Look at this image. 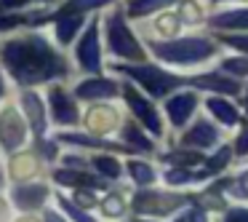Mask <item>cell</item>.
Wrapping results in <instances>:
<instances>
[{
    "label": "cell",
    "instance_id": "1",
    "mask_svg": "<svg viewBox=\"0 0 248 222\" xmlns=\"http://www.w3.org/2000/svg\"><path fill=\"white\" fill-rule=\"evenodd\" d=\"M3 62L22 83H40L46 78H54L64 72L62 59L38 38L14 40L3 49Z\"/></svg>",
    "mask_w": 248,
    "mask_h": 222
},
{
    "label": "cell",
    "instance_id": "2",
    "mask_svg": "<svg viewBox=\"0 0 248 222\" xmlns=\"http://www.w3.org/2000/svg\"><path fill=\"white\" fill-rule=\"evenodd\" d=\"M157 56L163 62H173V65H195V62H203L214 54V46L208 40L200 38H187V40H176V43H157L155 49Z\"/></svg>",
    "mask_w": 248,
    "mask_h": 222
},
{
    "label": "cell",
    "instance_id": "3",
    "mask_svg": "<svg viewBox=\"0 0 248 222\" xmlns=\"http://www.w3.org/2000/svg\"><path fill=\"white\" fill-rule=\"evenodd\" d=\"M107 33H109V49H112V54H115V56H123V59H134V62H139L141 56H144L141 46L136 43V38L131 35V30L125 27V22L118 17V14H115V17L109 19Z\"/></svg>",
    "mask_w": 248,
    "mask_h": 222
},
{
    "label": "cell",
    "instance_id": "4",
    "mask_svg": "<svg viewBox=\"0 0 248 222\" xmlns=\"http://www.w3.org/2000/svg\"><path fill=\"white\" fill-rule=\"evenodd\" d=\"M123 72L131 75L136 83H141L152 97H166L171 88H176L182 83L176 75H168V72L157 70V67H125Z\"/></svg>",
    "mask_w": 248,
    "mask_h": 222
},
{
    "label": "cell",
    "instance_id": "5",
    "mask_svg": "<svg viewBox=\"0 0 248 222\" xmlns=\"http://www.w3.org/2000/svg\"><path fill=\"white\" fill-rule=\"evenodd\" d=\"M123 94H125V102H128V104H131V110H134V113L139 115L141 123H144L147 129L152 131V134H160L163 126H160V120H157V113L152 110V104L147 102V99H141L131 86H125V88H123Z\"/></svg>",
    "mask_w": 248,
    "mask_h": 222
},
{
    "label": "cell",
    "instance_id": "6",
    "mask_svg": "<svg viewBox=\"0 0 248 222\" xmlns=\"http://www.w3.org/2000/svg\"><path fill=\"white\" fill-rule=\"evenodd\" d=\"M96 24H91V27L86 30V35H83L80 46H78V62H80L86 70H99V65H102V54H99V38H96Z\"/></svg>",
    "mask_w": 248,
    "mask_h": 222
},
{
    "label": "cell",
    "instance_id": "7",
    "mask_svg": "<svg viewBox=\"0 0 248 222\" xmlns=\"http://www.w3.org/2000/svg\"><path fill=\"white\" fill-rule=\"evenodd\" d=\"M0 139H3L6 150H14V147H19L24 142V126L14 110L0 115Z\"/></svg>",
    "mask_w": 248,
    "mask_h": 222
},
{
    "label": "cell",
    "instance_id": "8",
    "mask_svg": "<svg viewBox=\"0 0 248 222\" xmlns=\"http://www.w3.org/2000/svg\"><path fill=\"white\" fill-rule=\"evenodd\" d=\"M48 102H51V113H54V120L56 123H78V107L75 102H72L70 97H67L62 88H54V91L48 94Z\"/></svg>",
    "mask_w": 248,
    "mask_h": 222
},
{
    "label": "cell",
    "instance_id": "9",
    "mask_svg": "<svg viewBox=\"0 0 248 222\" xmlns=\"http://www.w3.org/2000/svg\"><path fill=\"white\" fill-rule=\"evenodd\" d=\"M195 104H198V97H195V94H179V97L168 99L166 110H168V118H171V123L182 126L184 120L192 115Z\"/></svg>",
    "mask_w": 248,
    "mask_h": 222
},
{
    "label": "cell",
    "instance_id": "10",
    "mask_svg": "<svg viewBox=\"0 0 248 222\" xmlns=\"http://www.w3.org/2000/svg\"><path fill=\"white\" fill-rule=\"evenodd\" d=\"M115 94H118V86L112 81H104V78H93V81H86L78 86V97H83V99L115 97Z\"/></svg>",
    "mask_w": 248,
    "mask_h": 222
},
{
    "label": "cell",
    "instance_id": "11",
    "mask_svg": "<svg viewBox=\"0 0 248 222\" xmlns=\"http://www.w3.org/2000/svg\"><path fill=\"white\" fill-rule=\"evenodd\" d=\"M179 204L173 195H136V209L139 211H171Z\"/></svg>",
    "mask_w": 248,
    "mask_h": 222
},
{
    "label": "cell",
    "instance_id": "12",
    "mask_svg": "<svg viewBox=\"0 0 248 222\" xmlns=\"http://www.w3.org/2000/svg\"><path fill=\"white\" fill-rule=\"evenodd\" d=\"M195 86H200V88H211V91H230V94H235L237 91V83L235 81H230L227 75H219V72H208V75H198L195 78Z\"/></svg>",
    "mask_w": 248,
    "mask_h": 222
},
{
    "label": "cell",
    "instance_id": "13",
    "mask_svg": "<svg viewBox=\"0 0 248 222\" xmlns=\"http://www.w3.org/2000/svg\"><path fill=\"white\" fill-rule=\"evenodd\" d=\"M216 142V129L208 123H198L192 131L184 134V145L189 147H211Z\"/></svg>",
    "mask_w": 248,
    "mask_h": 222
},
{
    "label": "cell",
    "instance_id": "14",
    "mask_svg": "<svg viewBox=\"0 0 248 222\" xmlns=\"http://www.w3.org/2000/svg\"><path fill=\"white\" fill-rule=\"evenodd\" d=\"M216 27H230V30H248V8H237V11H227L214 17Z\"/></svg>",
    "mask_w": 248,
    "mask_h": 222
},
{
    "label": "cell",
    "instance_id": "15",
    "mask_svg": "<svg viewBox=\"0 0 248 222\" xmlns=\"http://www.w3.org/2000/svg\"><path fill=\"white\" fill-rule=\"evenodd\" d=\"M24 110H27V115H30V123H32L35 134H43V129H46L43 104L38 102V97H35V94H24Z\"/></svg>",
    "mask_w": 248,
    "mask_h": 222
},
{
    "label": "cell",
    "instance_id": "16",
    "mask_svg": "<svg viewBox=\"0 0 248 222\" xmlns=\"http://www.w3.org/2000/svg\"><path fill=\"white\" fill-rule=\"evenodd\" d=\"M16 204L22 206V209H32V206H40V201L46 198V188H35V185H27V188H19L16 193Z\"/></svg>",
    "mask_w": 248,
    "mask_h": 222
},
{
    "label": "cell",
    "instance_id": "17",
    "mask_svg": "<svg viewBox=\"0 0 248 222\" xmlns=\"http://www.w3.org/2000/svg\"><path fill=\"white\" fill-rule=\"evenodd\" d=\"M56 182L62 185H88V188H104L102 179L91 177V174H83V171H56Z\"/></svg>",
    "mask_w": 248,
    "mask_h": 222
},
{
    "label": "cell",
    "instance_id": "18",
    "mask_svg": "<svg viewBox=\"0 0 248 222\" xmlns=\"http://www.w3.org/2000/svg\"><path fill=\"white\" fill-rule=\"evenodd\" d=\"M208 110L221 120V123H227V126H235V123H237V110L232 107L230 102H224V99H211V102H208Z\"/></svg>",
    "mask_w": 248,
    "mask_h": 222
},
{
    "label": "cell",
    "instance_id": "19",
    "mask_svg": "<svg viewBox=\"0 0 248 222\" xmlns=\"http://www.w3.org/2000/svg\"><path fill=\"white\" fill-rule=\"evenodd\" d=\"M168 3H173V0H131L128 14L131 17H147V14H152V11H160Z\"/></svg>",
    "mask_w": 248,
    "mask_h": 222
},
{
    "label": "cell",
    "instance_id": "20",
    "mask_svg": "<svg viewBox=\"0 0 248 222\" xmlns=\"http://www.w3.org/2000/svg\"><path fill=\"white\" fill-rule=\"evenodd\" d=\"M78 27H80V17H70V19H59V24H56V35H59L62 43H70L72 35L78 33Z\"/></svg>",
    "mask_w": 248,
    "mask_h": 222
},
{
    "label": "cell",
    "instance_id": "21",
    "mask_svg": "<svg viewBox=\"0 0 248 222\" xmlns=\"http://www.w3.org/2000/svg\"><path fill=\"white\" fill-rule=\"evenodd\" d=\"M109 0H70L62 14H80V11H91V8H99V6H107Z\"/></svg>",
    "mask_w": 248,
    "mask_h": 222
},
{
    "label": "cell",
    "instance_id": "22",
    "mask_svg": "<svg viewBox=\"0 0 248 222\" xmlns=\"http://www.w3.org/2000/svg\"><path fill=\"white\" fill-rule=\"evenodd\" d=\"M93 166L99 169L102 174H107V177H120V163L115 161V158H109V155H96L93 158Z\"/></svg>",
    "mask_w": 248,
    "mask_h": 222
},
{
    "label": "cell",
    "instance_id": "23",
    "mask_svg": "<svg viewBox=\"0 0 248 222\" xmlns=\"http://www.w3.org/2000/svg\"><path fill=\"white\" fill-rule=\"evenodd\" d=\"M131 174H134V179H136L139 185H150L152 179H155L152 169L147 166V163H139V161H134V163H131Z\"/></svg>",
    "mask_w": 248,
    "mask_h": 222
},
{
    "label": "cell",
    "instance_id": "24",
    "mask_svg": "<svg viewBox=\"0 0 248 222\" xmlns=\"http://www.w3.org/2000/svg\"><path fill=\"white\" fill-rule=\"evenodd\" d=\"M123 137L131 142V145L141 147V150H152V142H150V139H144V137H141L139 131H136V126H134V123L125 126V129H123Z\"/></svg>",
    "mask_w": 248,
    "mask_h": 222
},
{
    "label": "cell",
    "instance_id": "25",
    "mask_svg": "<svg viewBox=\"0 0 248 222\" xmlns=\"http://www.w3.org/2000/svg\"><path fill=\"white\" fill-rule=\"evenodd\" d=\"M224 72H230V75H248V59H227Z\"/></svg>",
    "mask_w": 248,
    "mask_h": 222
},
{
    "label": "cell",
    "instance_id": "26",
    "mask_svg": "<svg viewBox=\"0 0 248 222\" xmlns=\"http://www.w3.org/2000/svg\"><path fill=\"white\" fill-rule=\"evenodd\" d=\"M102 209H104V214H107V217H120V214H123V201L115 198V195H112V198L104 201Z\"/></svg>",
    "mask_w": 248,
    "mask_h": 222
},
{
    "label": "cell",
    "instance_id": "27",
    "mask_svg": "<svg viewBox=\"0 0 248 222\" xmlns=\"http://www.w3.org/2000/svg\"><path fill=\"white\" fill-rule=\"evenodd\" d=\"M227 163H230V150H227V147H221V150H219V153H216V155L208 161V169H211V171H216V169L227 166Z\"/></svg>",
    "mask_w": 248,
    "mask_h": 222
},
{
    "label": "cell",
    "instance_id": "28",
    "mask_svg": "<svg viewBox=\"0 0 248 222\" xmlns=\"http://www.w3.org/2000/svg\"><path fill=\"white\" fill-rule=\"evenodd\" d=\"M59 204L64 206L67 211H70V217H72V220H78V222H93V220H91V217H88V214H83V211H78L75 206L70 204V201H59Z\"/></svg>",
    "mask_w": 248,
    "mask_h": 222
},
{
    "label": "cell",
    "instance_id": "29",
    "mask_svg": "<svg viewBox=\"0 0 248 222\" xmlns=\"http://www.w3.org/2000/svg\"><path fill=\"white\" fill-rule=\"evenodd\" d=\"M195 179V174H189V171H171L168 174V182H173V185H184V182H192Z\"/></svg>",
    "mask_w": 248,
    "mask_h": 222
},
{
    "label": "cell",
    "instance_id": "30",
    "mask_svg": "<svg viewBox=\"0 0 248 222\" xmlns=\"http://www.w3.org/2000/svg\"><path fill=\"white\" fill-rule=\"evenodd\" d=\"M224 222H248V211L246 209H232V211H227Z\"/></svg>",
    "mask_w": 248,
    "mask_h": 222
},
{
    "label": "cell",
    "instance_id": "31",
    "mask_svg": "<svg viewBox=\"0 0 248 222\" xmlns=\"http://www.w3.org/2000/svg\"><path fill=\"white\" fill-rule=\"evenodd\" d=\"M237 153H240V155H248V129L237 137Z\"/></svg>",
    "mask_w": 248,
    "mask_h": 222
},
{
    "label": "cell",
    "instance_id": "32",
    "mask_svg": "<svg viewBox=\"0 0 248 222\" xmlns=\"http://www.w3.org/2000/svg\"><path fill=\"white\" fill-rule=\"evenodd\" d=\"M24 3H30V0H0V11H8V8H19V6H24Z\"/></svg>",
    "mask_w": 248,
    "mask_h": 222
},
{
    "label": "cell",
    "instance_id": "33",
    "mask_svg": "<svg viewBox=\"0 0 248 222\" xmlns=\"http://www.w3.org/2000/svg\"><path fill=\"white\" fill-rule=\"evenodd\" d=\"M227 43L240 49V51H248V38H227Z\"/></svg>",
    "mask_w": 248,
    "mask_h": 222
},
{
    "label": "cell",
    "instance_id": "34",
    "mask_svg": "<svg viewBox=\"0 0 248 222\" xmlns=\"http://www.w3.org/2000/svg\"><path fill=\"white\" fill-rule=\"evenodd\" d=\"M75 198L80 201L83 206H93V198H91V195H88V193H83V190H78V193H75Z\"/></svg>",
    "mask_w": 248,
    "mask_h": 222
},
{
    "label": "cell",
    "instance_id": "35",
    "mask_svg": "<svg viewBox=\"0 0 248 222\" xmlns=\"http://www.w3.org/2000/svg\"><path fill=\"white\" fill-rule=\"evenodd\" d=\"M189 222H208V217H205V211L195 209L192 214H189Z\"/></svg>",
    "mask_w": 248,
    "mask_h": 222
},
{
    "label": "cell",
    "instance_id": "36",
    "mask_svg": "<svg viewBox=\"0 0 248 222\" xmlns=\"http://www.w3.org/2000/svg\"><path fill=\"white\" fill-rule=\"evenodd\" d=\"M16 24H19V19L16 17H14V19H0V30H11V27H16Z\"/></svg>",
    "mask_w": 248,
    "mask_h": 222
},
{
    "label": "cell",
    "instance_id": "37",
    "mask_svg": "<svg viewBox=\"0 0 248 222\" xmlns=\"http://www.w3.org/2000/svg\"><path fill=\"white\" fill-rule=\"evenodd\" d=\"M46 222H64V220H62V217H56L54 211H48V217H46Z\"/></svg>",
    "mask_w": 248,
    "mask_h": 222
},
{
    "label": "cell",
    "instance_id": "38",
    "mask_svg": "<svg viewBox=\"0 0 248 222\" xmlns=\"http://www.w3.org/2000/svg\"><path fill=\"white\" fill-rule=\"evenodd\" d=\"M240 182H243V190H246V193H248V171H246V174H243V177H240Z\"/></svg>",
    "mask_w": 248,
    "mask_h": 222
},
{
    "label": "cell",
    "instance_id": "39",
    "mask_svg": "<svg viewBox=\"0 0 248 222\" xmlns=\"http://www.w3.org/2000/svg\"><path fill=\"white\" fill-rule=\"evenodd\" d=\"M0 94H3V81H0Z\"/></svg>",
    "mask_w": 248,
    "mask_h": 222
},
{
    "label": "cell",
    "instance_id": "40",
    "mask_svg": "<svg viewBox=\"0 0 248 222\" xmlns=\"http://www.w3.org/2000/svg\"><path fill=\"white\" fill-rule=\"evenodd\" d=\"M176 222H184V220H176Z\"/></svg>",
    "mask_w": 248,
    "mask_h": 222
},
{
    "label": "cell",
    "instance_id": "41",
    "mask_svg": "<svg viewBox=\"0 0 248 222\" xmlns=\"http://www.w3.org/2000/svg\"><path fill=\"white\" fill-rule=\"evenodd\" d=\"M246 104H248V99H246Z\"/></svg>",
    "mask_w": 248,
    "mask_h": 222
}]
</instances>
